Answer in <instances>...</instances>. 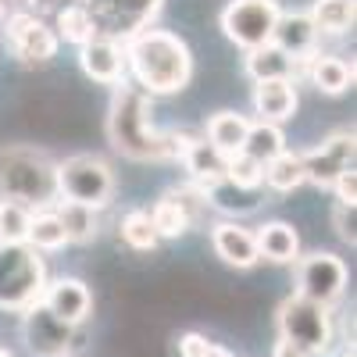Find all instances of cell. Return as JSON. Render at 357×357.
<instances>
[{
    "label": "cell",
    "instance_id": "33",
    "mask_svg": "<svg viewBox=\"0 0 357 357\" xmlns=\"http://www.w3.org/2000/svg\"><path fill=\"white\" fill-rule=\"evenodd\" d=\"M333 225H336V232H340V240L343 243H357V222H354V204H340L336 200V207H333Z\"/></svg>",
    "mask_w": 357,
    "mask_h": 357
},
{
    "label": "cell",
    "instance_id": "38",
    "mask_svg": "<svg viewBox=\"0 0 357 357\" xmlns=\"http://www.w3.org/2000/svg\"><path fill=\"white\" fill-rule=\"evenodd\" d=\"M204 357H232V354H229L225 347H218V343H211V347H207V354H204Z\"/></svg>",
    "mask_w": 357,
    "mask_h": 357
},
{
    "label": "cell",
    "instance_id": "23",
    "mask_svg": "<svg viewBox=\"0 0 357 357\" xmlns=\"http://www.w3.org/2000/svg\"><path fill=\"white\" fill-rule=\"evenodd\" d=\"M243 68H247V75L254 82H261V79H296V75H301V61H293V57L286 50H279L275 43H264V47L247 50Z\"/></svg>",
    "mask_w": 357,
    "mask_h": 357
},
{
    "label": "cell",
    "instance_id": "11",
    "mask_svg": "<svg viewBox=\"0 0 357 357\" xmlns=\"http://www.w3.org/2000/svg\"><path fill=\"white\" fill-rule=\"evenodd\" d=\"M0 25H4L8 43H11V50H15V57L22 65H47L50 57L57 54V47H61L54 25H47L43 18L29 15V11H15Z\"/></svg>",
    "mask_w": 357,
    "mask_h": 357
},
{
    "label": "cell",
    "instance_id": "15",
    "mask_svg": "<svg viewBox=\"0 0 357 357\" xmlns=\"http://www.w3.org/2000/svg\"><path fill=\"white\" fill-rule=\"evenodd\" d=\"M40 304H43L50 314H57L61 321H68V325H82V321L89 318V311H93V293H89V286H86L82 279L61 275V279L47 282Z\"/></svg>",
    "mask_w": 357,
    "mask_h": 357
},
{
    "label": "cell",
    "instance_id": "4",
    "mask_svg": "<svg viewBox=\"0 0 357 357\" xmlns=\"http://www.w3.org/2000/svg\"><path fill=\"white\" fill-rule=\"evenodd\" d=\"M47 264L29 243H0V307L25 311L47 289Z\"/></svg>",
    "mask_w": 357,
    "mask_h": 357
},
{
    "label": "cell",
    "instance_id": "6",
    "mask_svg": "<svg viewBox=\"0 0 357 357\" xmlns=\"http://www.w3.org/2000/svg\"><path fill=\"white\" fill-rule=\"evenodd\" d=\"M57 197L86 207H107L114 197V172L100 154H72L57 161Z\"/></svg>",
    "mask_w": 357,
    "mask_h": 357
},
{
    "label": "cell",
    "instance_id": "19",
    "mask_svg": "<svg viewBox=\"0 0 357 357\" xmlns=\"http://www.w3.org/2000/svg\"><path fill=\"white\" fill-rule=\"evenodd\" d=\"M178 161L186 165L190 183H193L197 190H204V197H207V190H215L218 183H225V161H229V158H225L222 151H215L207 139H190Z\"/></svg>",
    "mask_w": 357,
    "mask_h": 357
},
{
    "label": "cell",
    "instance_id": "26",
    "mask_svg": "<svg viewBox=\"0 0 357 357\" xmlns=\"http://www.w3.org/2000/svg\"><path fill=\"white\" fill-rule=\"evenodd\" d=\"M307 15L318 36H343L354 29V0H314Z\"/></svg>",
    "mask_w": 357,
    "mask_h": 357
},
{
    "label": "cell",
    "instance_id": "7",
    "mask_svg": "<svg viewBox=\"0 0 357 357\" xmlns=\"http://www.w3.org/2000/svg\"><path fill=\"white\" fill-rule=\"evenodd\" d=\"M282 8L279 0H229L222 11V33L243 50L272 43L275 22H279Z\"/></svg>",
    "mask_w": 357,
    "mask_h": 357
},
{
    "label": "cell",
    "instance_id": "25",
    "mask_svg": "<svg viewBox=\"0 0 357 357\" xmlns=\"http://www.w3.org/2000/svg\"><path fill=\"white\" fill-rule=\"evenodd\" d=\"M307 183L304 175V158L293 154V151H282L275 154L272 161H264V186L275 190V193H293Z\"/></svg>",
    "mask_w": 357,
    "mask_h": 357
},
{
    "label": "cell",
    "instance_id": "31",
    "mask_svg": "<svg viewBox=\"0 0 357 357\" xmlns=\"http://www.w3.org/2000/svg\"><path fill=\"white\" fill-rule=\"evenodd\" d=\"M225 183L236 186V190H243V193H257L264 186V165L254 161L250 154H232L225 161Z\"/></svg>",
    "mask_w": 357,
    "mask_h": 357
},
{
    "label": "cell",
    "instance_id": "9",
    "mask_svg": "<svg viewBox=\"0 0 357 357\" xmlns=\"http://www.w3.org/2000/svg\"><path fill=\"white\" fill-rule=\"evenodd\" d=\"M22 336H25V347L33 350L36 357H68L79 347V340H82L79 325L61 321L57 314H50L40 301L22 311Z\"/></svg>",
    "mask_w": 357,
    "mask_h": 357
},
{
    "label": "cell",
    "instance_id": "13",
    "mask_svg": "<svg viewBox=\"0 0 357 357\" xmlns=\"http://www.w3.org/2000/svg\"><path fill=\"white\" fill-rule=\"evenodd\" d=\"M207 204L204 190H197L193 183L190 186H178V190H168L151 211V222H154V232H158V240H178L197 218V207Z\"/></svg>",
    "mask_w": 357,
    "mask_h": 357
},
{
    "label": "cell",
    "instance_id": "12",
    "mask_svg": "<svg viewBox=\"0 0 357 357\" xmlns=\"http://www.w3.org/2000/svg\"><path fill=\"white\" fill-rule=\"evenodd\" d=\"M304 158V175H307V183L318 186V190H329L336 183V175L354 168V132L343 129V132H333V136H325L318 146H311Z\"/></svg>",
    "mask_w": 357,
    "mask_h": 357
},
{
    "label": "cell",
    "instance_id": "2",
    "mask_svg": "<svg viewBox=\"0 0 357 357\" xmlns=\"http://www.w3.org/2000/svg\"><path fill=\"white\" fill-rule=\"evenodd\" d=\"M126 50V72L136 79V86L146 97H168L183 93L193 79V54L183 36L168 29L146 25L129 40H122Z\"/></svg>",
    "mask_w": 357,
    "mask_h": 357
},
{
    "label": "cell",
    "instance_id": "3",
    "mask_svg": "<svg viewBox=\"0 0 357 357\" xmlns=\"http://www.w3.org/2000/svg\"><path fill=\"white\" fill-rule=\"evenodd\" d=\"M0 197L29 207H50L57 200V161L36 146H0Z\"/></svg>",
    "mask_w": 357,
    "mask_h": 357
},
{
    "label": "cell",
    "instance_id": "29",
    "mask_svg": "<svg viewBox=\"0 0 357 357\" xmlns=\"http://www.w3.org/2000/svg\"><path fill=\"white\" fill-rule=\"evenodd\" d=\"M286 151V136H282V129L275 126V122H250V129H247V139H243V154H250L254 161H272L275 154H282Z\"/></svg>",
    "mask_w": 357,
    "mask_h": 357
},
{
    "label": "cell",
    "instance_id": "30",
    "mask_svg": "<svg viewBox=\"0 0 357 357\" xmlns=\"http://www.w3.org/2000/svg\"><path fill=\"white\" fill-rule=\"evenodd\" d=\"M118 236H122V243L132 247V250H154L161 243L158 232H154V222L143 207H136V211H129L122 222H118Z\"/></svg>",
    "mask_w": 357,
    "mask_h": 357
},
{
    "label": "cell",
    "instance_id": "40",
    "mask_svg": "<svg viewBox=\"0 0 357 357\" xmlns=\"http://www.w3.org/2000/svg\"><path fill=\"white\" fill-rule=\"evenodd\" d=\"M0 357H15V354H11V350H4V347H0Z\"/></svg>",
    "mask_w": 357,
    "mask_h": 357
},
{
    "label": "cell",
    "instance_id": "22",
    "mask_svg": "<svg viewBox=\"0 0 357 357\" xmlns=\"http://www.w3.org/2000/svg\"><path fill=\"white\" fill-rule=\"evenodd\" d=\"M247 129H250V118L240 114V111H218L207 118V129H204V139L222 151L225 158L240 154L243 151V139H247Z\"/></svg>",
    "mask_w": 357,
    "mask_h": 357
},
{
    "label": "cell",
    "instance_id": "20",
    "mask_svg": "<svg viewBox=\"0 0 357 357\" xmlns=\"http://www.w3.org/2000/svg\"><path fill=\"white\" fill-rule=\"evenodd\" d=\"M301 75H307V82L318 89V93H329V97H340L354 86V65H347L336 54H318L314 50L304 61Z\"/></svg>",
    "mask_w": 357,
    "mask_h": 357
},
{
    "label": "cell",
    "instance_id": "8",
    "mask_svg": "<svg viewBox=\"0 0 357 357\" xmlns=\"http://www.w3.org/2000/svg\"><path fill=\"white\" fill-rule=\"evenodd\" d=\"M296 293L307 296L314 304L333 307L343 289H347V264L343 257L329 254V250H314L307 257H296Z\"/></svg>",
    "mask_w": 357,
    "mask_h": 357
},
{
    "label": "cell",
    "instance_id": "1",
    "mask_svg": "<svg viewBox=\"0 0 357 357\" xmlns=\"http://www.w3.org/2000/svg\"><path fill=\"white\" fill-rule=\"evenodd\" d=\"M107 139L122 158L139 161V165H161L183 158L186 143L193 136L175 132V129H158L154 126V107L151 97L139 86H114V97L107 107Z\"/></svg>",
    "mask_w": 357,
    "mask_h": 357
},
{
    "label": "cell",
    "instance_id": "32",
    "mask_svg": "<svg viewBox=\"0 0 357 357\" xmlns=\"http://www.w3.org/2000/svg\"><path fill=\"white\" fill-rule=\"evenodd\" d=\"M29 222H33V207L0 197V243H25Z\"/></svg>",
    "mask_w": 357,
    "mask_h": 357
},
{
    "label": "cell",
    "instance_id": "18",
    "mask_svg": "<svg viewBox=\"0 0 357 357\" xmlns=\"http://www.w3.org/2000/svg\"><path fill=\"white\" fill-rule=\"evenodd\" d=\"M296 104V79H261L254 82V111L261 122H275L282 126L286 118H293Z\"/></svg>",
    "mask_w": 357,
    "mask_h": 357
},
{
    "label": "cell",
    "instance_id": "17",
    "mask_svg": "<svg viewBox=\"0 0 357 357\" xmlns=\"http://www.w3.org/2000/svg\"><path fill=\"white\" fill-rule=\"evenodd\" d=\"M272 43H275L279 50H286L293 61H301V68H304V61H307V57L314 54V47H318V29H314L311 15H307V11H282L279 22H275Z\"/></svg>",
    "mask_w": 357,
    "mask_h": 357
},
{
    "label": "cell",
    "instance_id": "37",
    "mask_svg": "<svg viewBox=\"0 0 357 357\" xmlns=\"http://www.w3.org/2000/svg\"><path fill=\"white\" fill-rule=\"evenodd\" d=\"M275 357H311V354H304L301 347H293L289 340H279L275 343Z\"/></svg>",
    "mask_w": 357,
    "mask_h": 357
},
{
    "label": "cell",
    "instance_id": "21",
    "mask_svg": "<svg viewBox=\"0 0 357 357\" xmlns=\"http://www.w3.org/2000/svg\"><path fill=\"white\" fill-rule=\"evenodd\" d=\"M254 240H257V254L272 264H293L301 257V236L289 222H264L254 232Z\"/></svg>",
    "mask_w": 357,
    "mask_h": 357
},
{
    "label": "cell",
    "instance_id": "35",
    "mask_svg": "<svg viewBox=\"0 0 357 357\" xmlns=\"http://www.w3.org/2000/svg\"><path fill=\"white\" fill-rule=\"evenodd\" d=\"M207 347H211V340L200 336V333H183V336H178V354H183V357H204Z\"/></svg>",
    "mask_w": 357,
    "mask_h": 357
},
{
    "label": "cell",
    "instance_id": "36",
    "mask_svg": "<svg viewBox=\"0 0 357 357\" xmlns=\"http://www.w3.org/2000/svg\"><path fill=\"white\" fill-rule=\"evenodd\" d=\"M68 4H79V0H25V11L43 18V15H57V11L68 8Z\"/></svg>",
    "mask_w": 357,
    "mask_h": 357
},
{
    "label": "cell",
    "instance_id": "39",
    "mask_svg": "<svg viewBox=\"0 0 357 357\" xmlns=\"http://www.w3.org/2000/svg\"><path fill=\"white\" fill-rule=\"evenodd\" d=\"M8 4H11V0H0V22L8 18Z\"/></svg>",
    "mask_w": 357,
    "mask_h": 357
},
{
    "label": "cell",
    "instance_id": "34",
    "mask_svg": "<svg viewBox=\"0 0 357 357\" xmlns=\"http://www.w3.org/2000/svg\"><path fill=\"white\" fill-rule=\"evenodd\" d=\"M329 190L336 193L340 204H357V172H354V168L340 172V175H336V183H333Z\"/></svg>",
    "mask_w": 357,
    "mask_h": 357
},
{
    "label": "cell",
    "instance_id": "16",
    "mask_svg": "<svg viewBox=\"0 0 357 357\" xmlns=\"http://www.w3.org/2000/svg\"><path fill=\"white\" fill-rule=\"evenodd\" d=\"M211 247L229 268H240V272H247V268H254L261 261L254 232L240 222H218L211 229Z\"/></svg>",
    "mask_w": 357,
    "mask_h": 357
},
{
    "label": "cell",
    "instance_id": "14",
    "mask_svg": "<svg viewBox=\"0 0 357 357\" xmlns=\"http://www.w3.org/2000/svg\"><path fill=\"white\" fill-rule=\"evenodd\" d=\"M79 68L86 79H93L100 86H122L126 82V50L118 40L97 33L93 40H86L79 47Z\"/></svg>",
    "mask_w": 357,
    "mask_h": 357
},
{
    "label": "cell",
    "instance_id": "24",
    "mask_svg": "<svg viewBox=\"0 0 357 357\" xmlns=\"http://www.w3.org/2000/svg\"><path fill=\"white\" fill-rule=\"evenodd\" d=\"M25 243L33 247V250H40V254H50V250L68 247L65 225H61V218H57L54 204H50V207H33V222H29Z\"/></svg>",
    "mask_w": 357,
    "mask_h": 357
},
{
    "label": "cell",
    "instance_id": "5",
    "mask_svg": "<svg viewBox=\"0 0 357 357\" xmlns=\"http://www.w3.org/2000/svg\"><path fill=\"white\" fill-rule=\"evenodd\" d=\"M279 340H289L311 357L333 350V314L325 304H314L307 296L293 293L279 304Z\"/></svg>",
    "mask_w": 357,
    "mask_h": 357
},
{
    "label": "cell",
    "instance_id": "10",
    "mask_svg": "<svg viewBox=\"0 0 357 357\" xmlns=\"http://www.w3.org/2000/svg\"><path fill=\"white\" fill-rule=\"evenodd\" d=\"M86 11L93 15L97 33L111 40H129L132 33L151 25V18L161 11V0H82Z\"/></svg>",
    "mask_w": 357,
    "mask_h": 357
},
{
    "label": "cell",
    "instance_id": "28",
    "mask_svg": "<svg viewBox=\"0 0 357 357\" xmlns=\"http://www.w3.org/2000/svg\"><path fill=\"white\" fill-rule=\"evenodd\" d=\"M54 33H57V40L82 47L86 40L97 36V22H93V15H89L86 4L79 0V4H68V8H61L54 15Z\"/></svg>",
    "mask_w": 357,
    "mask_h": 357
},
{
    "label": "cell",
    "instance_id": "27",
    "mask_svg": "<svg viewBox=\"0 0 357 357\" xmlns=\"http://www.w3.org/2000/svg\"><path fill=\"white\" fill-rule=\"evenodd\" d=\"M54 211L65 225L68 243H89L97 240V207L72 204V200H54Z\"/></svg>",
    "mask_w": 357,
    "mask_h": 357
}]
</instances>
